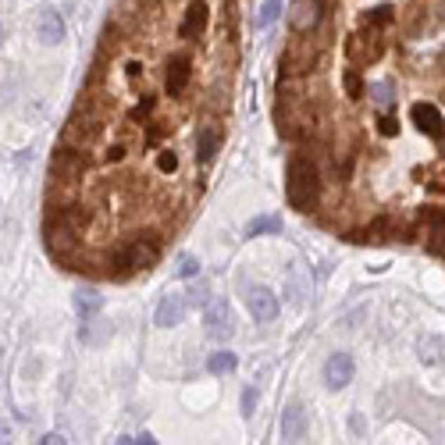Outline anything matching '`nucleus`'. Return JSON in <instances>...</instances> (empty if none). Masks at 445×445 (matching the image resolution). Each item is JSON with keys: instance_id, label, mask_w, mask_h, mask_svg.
I'll return each mask as SVG.
<instances>
[{"instance_id": "8", "label": "nucleus", "mask_w": 445, "mask_h": 445, "mask_svg": "<svg viewBox=\"0 0 445 445\" xmlns=\"http://www.w3.org/2000/svg\"><path fill=\"white\" fill-rule=\"evenodd\" d=\"M125 260H129V271H150L157 260H160V246L153 236H139L125 246Z\"/></svg>"}, {"instance_id": "28", "label": "nucleus", "mask_w": 445, "mask_h": 445, "mask_svg": "<svg viewBox=\"0 0 445 445\" xmlns=\"http://www.w3.org/2000/svg\"><path fill=\"white\" fill-rule=\"evenodd\" d=\"M278 11H282V0H264V8H260V15H257V25L267 29V25L278 18Z\"/></svg>"}, {"instance_id": "31", "label": "nucleus", "mask_w": 445, "mask_h": 445, "mask_svg": "<svg viewBox=\"0 0 445 445\" xmlns=\"http://www.w3.org/2000/svg\"><path fill=\"white\" fill-rule=\"evenodd\" d=\"M157 168H160L164 175H175V172H179V157H175V153H160V157H157Z\"/></svg>"}, {"instance_id": "15", "label": "nucleus", "mask_w": 445, "mask_h": 445, "mask_svg": "<svg viewBox=\"0 0 445 445\" xmlns=\"http://www.w3.org/2000/svg\"><path fill=\"white\" fill-rule=\"evenodd\" d=\"M36 36L46 43V46H58L65 39V18L58 11H39L36 18Z\"/></svg>"}, {"instance_id": "4", "label": "nucleus", "mask_w": 445, "mask_h": 445, "mask_svg": "<svg viewBox=\"0 0 445 445\" xmlns=\"http://www.w3.org/2000/svg\"><path fill=\"white\" fill-rule=\"evenodd\" d=\"M203 324H207V335H210V339H217V342L232 339V331H236L232 307H228L225 299H210L207 310H203Z\"/></svg>"}, {"instance_id": "29", "label": "nucleus", "mask_w": 445, "mask_h": 445, "mask_svg": "<svg viewBox=\"0 0 445 445\" xmlns=\"http://www.w3.org/2000/svg\"><path fill=\"white\" fill-rule=\"evenodd\" d=\"M370 96H374L378 107H388V103H392V86H388V82H374L370 86Z\"/></svg>"}, {"instance_id": "19", "label": "nucleus", "mask_w": 445, "mask_h": 445, "mask_svg": "<svg viewBox=\"0 0 445 445\" xmlns=\"http://www.w3.org/2000/svg\"><path fill=\"white\" fill-rule=\"evenodd\" d=\"M282 438L285 441H303L307 438V410L303 406H289L282 417Z\"/></svg>"}, {"instance_id": "32", "label": "nucleus", "mask_w": 445, "mask_h": 445, "mask_svg": "<svg viewBox=\"0 0 445 445\" xmlns=\"http://www.w3.org/2000/svg\"><path fill=\"white\" fill-rule=\"evenodd\" d=\"M367 22H378V25L392 22V8H374V15H367Z\"/></svg>"}, {"instance_id": "26", "label": "nucleus", "mask_w": 445, "mask_h": 445, "mask_svg": "<svg viewBox=\"0 0 445 445\" xmlns=\"http://www.w3.org/2000/svg\"><path fill=\"white\" fill-rule=\"evenodd\" d=\"M417 353H420L424 363H438V360H441V342H438L434 335H424V339L417 342Z\"/></svg>"}, {"instance_id": "10", "label": "nucleus", "mask_w": 445, "mask_h": 445, "mask_svg": "<svg viewBox=\"0 0 445 445\" xmlns=\"http://www.w3.org/2000/svg\"><path fill=\"white\" fill-rule=\"evenodd\" d=\"M246 303H250V314H253L260 324L278 317V296H274L271 289H264V285H253V289L246 292Z\"/></svg>"}, {"instance_id": "2", "label": "nucleus", "mask_w": 445, "mask_h": 445, "mask_svg": "<svg viewBox=\"0 0 445 445\" xmlns=\"http://www.w3.org/2000/svg\"><path fill=\"white\" fill-rule=\"evenodd\" d=\"M96 132H100V115H96V107L89 100H82L75 107V115L68 118L65 132H61V146H72V150H82L86 153L89 143L96 139Z\"/></svg>"}, {"instance_id": "36", "label": "nucleus", "mask_w": 445, "mask_h": 445, "mask_svg": "<svg viewBox=\"0 0 445 445\" xmlns=\"http://www.w3.org/2000/svg\"><path fill=\"white\" fill-rule=\"evenodd\" d=\"M243 406H246V413H253V388H250V392L243 396Z\"/></svg>"}, {"instance_id": "7", "label": "nucleus", "mask_w": 445, "mask_h": 445, "mask_svg": "<svg viewBox=\"0 0 445 445\" xmlns=\"http://www.w3.org/2000/svg\"><path fill=\"white\" fill-rule=\"evenodd\" d=\"M324 18V0H292V8H289V25L292 32H314Z\"/></svg>"}, {"instance_id": "23", "label": "nucleus", "mask_w": 445, "mask_h": 445, "mask_svg": "<svg viewBox=\"0 0 445 445\" xmlns=\"http://www.w3.org/2000/svg\"><path fill=\"white\" fill-rule=\"evenodd\" d=\"M61 214L68 217V225H72V228H75L79 236H82V232H86L89 225H93V214H89V207H82V203H68V207H65Z\"/></svg>"}, {"instance_id": "22", "label": "nucleus", "mask_w": 445, "mask_h": 445, "mask_svg": "<svg viewBox=\"0 0 445 445\" xmlns=\"http://www.w3.org/2000/svg\"><path fill=\"white\" fill-rule=\"evenodd\" d=\"M100 303H103V299H100L96 289H79V292H75V310H79L82 321L96 317V314H100Z\"/></svg>"}, {"instance_id": "11", "label": "nucleus", "mask_w": 445, "mask_h": 445, "mask_svg": "<svg viewBox=\"0 0 445 445\" xmlns=\"http://www.w3.org/2000/svg\"><path fill=\"white\" fill-rule=\"evenodd\" d=\"M353 374H356V363H353L349 353H335V356L328 360V367H324L328 388H346V385L353 381Z\"/></svg>"}, {"instance_id": "17", "label": "nucleus", "mask_w": 445, "mask_h": 445, "mask_svg": "<svg viewBox=\"0 0 445 445\" xmlns=\"http://www.w3.org/2000/svg\"><path fill=\"white\" fill-rule=\"evenodd\" d=\"M424 228H427V250L445 253V210H427L424 214Z\"/></svg>"}, {"instance_id": "33", "label": "nucleus", "mask_w": 445, "mask_h": 445, "mask_svg": "<svg viewBox=\"0 0 445 445\" xmlns=\"http://www.w3.org/2000/svg\"><path fill=\"white\" fill-rule=\"evenodd\" d=\"M150 110H153V100H143V103H139V107L132 110V118L139 122V118H146V115H150Z\"/></svg>"}, {"instance_id": "38", "label": "nucleus", "mask_w": 445, "mask_h": 445, "mask_svg": "<svg viewBox=\"0 0 445 445\" xmlns=\"http://www.w3.org/2000/svg\"><path fill=\"white\" fill-rule=\"evenodd\" d=\"M0 32H4V29H0Z\"/></svg>"}, {"instance_id": "14", "label": "nucleus", "mask_w": 445, "mask_h": 445, "mask_svg": "<svg viewBox=\"0 0 445 445\" xmlns=\"http://www.w3.org/2000/svg\"><path fill=\"white\" fill-rule=\"evenodd\" d=\"M346 53L353 65H367V61H378L381 58V39L370 32V36H353L346 43Z\"/></svg>"}, {"instance_id": "1", "label": "nucleus", "mask_w": 445, "mask_h": 445, "mask_svg": "<svg viewBox=\"0 0 445 445\" xmlns=\"http://www.w3.org/2000/svg\"><path fill=\"white\" fill-rule=\"evenodd\" d=\"M285 196L292 203V210H314L321 200V172L314 168V160L296 153L289 160V172H285Z\"/></svg>"}, {"instance_id": "37", "label": "nucleus", "mask_w": 445, "mask_h": 445, "mask_svg": "<svg viewBox=\"0 0 445 445\" xmlns=\"http://www.w3.org/2000/svg\"><path fill=\"white\" fill-rule=\"evenodd\" d=\"M441 11H445V4H441ZM441 22H445V15H441Z\"/></svg>"}, {"instance_id": "27", "label": "nucleus", "mask_w": 445, "mask_h": 445, "mask_svg": "<svg viewBox=\"0 0 445 445\" xmlns=\"http://www.w3.org/2000/svg\"><path fill=\"white\" fill-rule=\"evenodd\" d=\"M207 367H210L214 374H228V370H236V353L221 349V353H214V356L207 360Z\"/></svg>"}, {"instance_id": "3", "label": "nucleus", "mask_w": 445, "mask_h": 445, "mask_svg": "<svg viewBox=\"0 0 445 445\" xmlns=\"http://www.w3.org/2000/svg\"><path fill=\"white\" fill-rule=\"evenodd\" d=\"M43 239H46L50 257H58V260H68L79 250V232L68 225V217L61 210L46 214V221H43Z\"/></svg>"}, {"instance_id": "25", "label": "nucleus", "mask_w": 445, "mask_h": 445, "mask_svg": "<svg viewBox=\"0 0 445 445\" xmlns=\"http://www.w3.org/2000/svg\"><path fill=\"white\" fill-rule=\"evenodd\" d=\"M278 228H282V221H278L274 214H267V217H257V221H250L246 236H250V239H257V236H267V232H278Z\"/></svg>"}, {"instance_id": "5", "label": "nucleus", "mask_w": 445, "mask_h": 445, "mask_svg": "<svg viewBox=\"0 0 445 445\" xmlns=\"http://www.w3.org/2000/svg\"><path fill=\"white\" fill-rule=\"evenodd\" d=\"M86 172V153L82 150H72V146H61L58 153L50 157V179H61V182H79Z\"/></svg>"}, {"instance_id": "12", "label": "nucleus", "mask_w": 445, "mask_h": 445, "mask_svg": "<svg viewBox=\"0 0 445 445\" xmlns=\"http://www.w3.org/2000/svg\"><path fill=\"white\" fill-rule=\"evenodd\" d=\"M410 115H413V122L420 125V132H427L431 139H441L445 136V118L438 115V107L434 103H413V110H410Z\"/></svg>"}, {"instance_id": "16", "label": "nucleus", "mask_w": 445, "mask_h": 445, "mask_svg": "<svg viewBox=\"0 0 445 445\" xmlns=\"http://www.w3.org/2000/svg\"><path fill=\"white\" fill-rule=\"evenodd\" d=\"M221 125H200V132H196V157L207 164V160H214L217 157V150H221Z\"/></svg>"}, {"instance_id": "13", "label": "nucleus", "mask_w": 445, "mask_h": 445, "mask_svg": "<svg viewBox=\"0 0 445 445\" xmlns=\"http://www.w3.org/2000/svg\"><path fill=\"white\" fill-rule=\"evenodd\" d=\"M207 22H210V11H207V4H203V0H193V4L186 8V18H182V25H179L182 39H200V36L207 32Z\"/></svg>"}, {"instance_id": "9", "label": "nucleus", "mask_w": 445, "mask_h": 445, "mask_svg": "<svg viewBox=\"0 0 445 445\" xmlns=\"http://www.w3.org/2000/svg\"><path fill=\"white\" fill-rule=\"evenodd\" d=\"M193 82V65L189 58H172L168 72H164V89H168V96H182Z\"/></svg>"}, {"instance_id": "24", "label": "nucleus", "mask_w": 445, "mask_h": 445, "mask_svg": "<svg viewBox=\"0 0 445 445\" xmlns=\"http://www.w3.org/2000/svg\"><path fill=\"white\" fill-rule=\"evenodd\" d=\"M342 89H346V96H349V100H363L367 86H363L360 68H346V72H342Z\"/></svg>"}, {"instance_id": "30", "label": "nucleus", "mask_w": 445, "mask_h": 445, "mask_svg": "<svg viewBox=\"0 0 445 445\" xmlns=\"http://www.w3.org/2000/svg\"><path fill=\"white\" fill-rule=\"evenodd\" d=\"M175 271H179V278H193V274L200 271V260H196L193 253H182V257H179V267H175Z\"/></svg>"}, {"instance_id": "6", "label": "nucleus", "mask_w": 445, "mask_h": 445, "mask_svg": "<svg viewBox=\"0 0 445 445\" xmlns=\"http://www.w3.org/2000/svg\"><path fill=\"white\" fill-rule=\"evenodd\" d=\"M314 65H317L314 39H292L289 50L282 53V72L285 75H307V72H314Z\"/></svg>"}, {"instance_id": "35", "label": "nucleus", "mask_w": 445, "mask_h": 445, "mask_svg": "<svg viewBox=\"0 0 445 445\" xmlns=\"http://www.w3.org/2000/svg\"><path fill=\"white\" fill-rule=\"evenodd\" d=\"M122 157H125V146H110L107 150V160H122Z\"/></svg>"}, {"instance_id": "20", "label": "nucleus", "mask_w": 445, "mask_h": 445, "mask_svg": "<svg viewBox=\"0 0 445 445\" xmlns=\"http://www.w3.org/2000/svg\"><path fill=\"white\" fill-rule=\"evenodd\" d=\"M75 186H79V182H61V179H53L50 189H46L50 210H65L68 203H75Z\"/></svg>"}, {"instance_id": "21", "label": "nucleus", "mask_w": 445, "mask_h": 445, "mask_svg": "<svg viewBox=\"0 0 445 445\" xmlns=\"http://www.w3.org/2000/svg\"><path fill=\"white\" fill-rule=\"evenodd\" d=\"M289 296H292L296 303H303V299L310 296V274H307V264H303V260H296V264L289 267Z\"/></svg>"}, {"instance_id": "34", "label": "nucleus", "mask_w": 445, "mask_h": 445, "mask_svg": "<svg viewBox=\"0 0 445 445\" xmlns=\"http://www.w3.org/2000/svg\"><path fill=\"white\" fill-rule=\"evenodd\" d=\"M381 132H385V136H396L399 129H396V122H392V118H381Z\"/></svg>"}, {"instance_id": "18", "label": "nucleus", "mask_w": 445, "mask_h": 445, "mask_svg": "<svg viewBox=\"0 0 445 445\" xmlns=\"http://www.w3.org/2000/svg\"><path fill=\"white\" fill-rule=\"evenodd\" d=\"M186 317V299L182 296H164L157 307V328H175Z\"/></svg>"}]
</instances>
